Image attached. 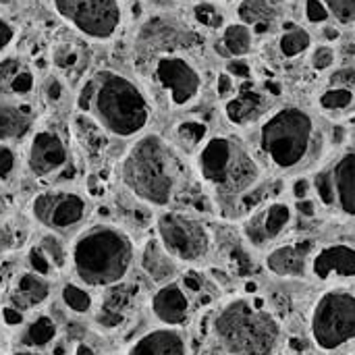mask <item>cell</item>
Masks as SVG:
<instances>
[{"mask_svg": "<svg viewBox=\"0 0 355 355\" xmlns=\"http://www.w3.org/2000/svg\"><path fill=\"white\" fill-rule=\"evenodd\" d=\"M27 264H29L31 272L42 275V277H46V279H48V277L52 275V270H54L52 262L48 260V256L44 254V250H42L40 245H33V248L29 250V254H27Z\"/></svg>", "mask_w": 355, "mask_h": 355, "instance_id": "obj_34", "label": "cell"}, {"mask_svg": "<svg viewBox=\"0 0 355 355\" xmlns=\"http://www.w3.org/2000/svg\"><path fill=\"white\" fill-rule=\"evenodd\" d=\"M154 77L156 83L168 94L173 106L191 104L202 89V77L198 69L187 58L177 54L160 56L154 64Z\"/></svg>", "mask_w": 355, "mask_h": 355, "instance_id": "obj_11", "label": "cell"}, {"mask_svg": "<svg viewBox=\"0 0 355 355\" xmlns=\"http://www.w3.org/2000/svg\"><path fill=\"white\" fill-rule=\"evenodd\" d=\"M331 85H341V87H347L355 92V69H339L331 75Z\"/></svg>", "mask_w": 355, "mask_h": 355, "instance_id": "obj_39", "label": "cell"}, {"mask_svg": "<svg viewBox=\"0 0 355 355\" xmlns=\"http://www.w3.org/2000/svg\"><path fill=\"white\" fill-rule=\"evenodd\" d=\"M312 191H314V189H312V181H310V179H306V177H300V179L293 183V187H291V193H293L295 202H300V200H308Z\"/></svg>", "mask_w": 355, "mask_h": 355, "instance_id": "obj_41", "label": "cell"}, {"mask_svg": "<svg viewBox=\"0 0 355 355\" xmlns=\"http://www.w3.org/2000/svg\"><path fill=\"white\" fill-rule=\"evenodd\" d=\"M158 241L177 260L196 264L212 250V235L204 220L183 212H162L156 220Z\"/></svg>", "mask_w": 355, "mask_h": 355, "instance_id": "obj_8", "label": "cell"}, {"mask_svg": "<svg viewBox=\"0 0 355 355\" xmlns=\"http://www.w3.org/2000/svg\"><path fill=\"white\" fill-rule=\"evenodd\" d=\"M306 19L310 23H324L331 19V12L322 0H306Z\"/></svg>", "mask_w": 355, "mask_h": 355, "instance_id": "obj_38", "label": "cell"}, {"mask_svg": "<svg viewBox=\"0 0 355 355\" xmlns=\"http://www.w3.org/2000/svg\"><path fill=\"white\" fill-rule=\"evenodd\" d=\"M196 19L206 27H220V23H223V15L216 10V6H212L208 2L196 6Z\"/></svg>", "mask_w": 355, "mask_h": 355, "instance_id": "obj_36", "label": "cell"}, {"mask_svg": "<svg viewBox=\"0 0 355 355\" xmlns=\"http://www.w3.org/2000/svg\"><path fill=\"white\" fill-rule=\"evenodd\" d=\"M310 335L324 354H337L355 341V293L349 289L324 291L310 316Z\"/></svg>", "mask_w": 355, "mask_h": 355, "instance_id": "obj_7", "label": "cell"}, {"mask_svg": "<svg viewBox=\"0 0 355 355\" xmlns=\"http://www.w3.org/2000/svg\"><path fill=\"white\" fill-rule=\"evenodd\" d=\"M312 189L318 196L320 204L327 208H335V187H333V179L329 168H322L314 175L312 179Z\"/></svg>", "mask_w": 355, "mask_h": 355, "instance_id": "obj_31", "label": "cell"}, {"mask_svg": "<svg viewBox=\"0 0 355 355\" xmlns=\"http://www.w3.org/2000/svg\"><path fill=\"white\" fill-rule=\"evenodd\" d=\"M56 333H58L56 322L50 316L42 314L25 327L21 335V343L29 349H42V347H48L56 339Z\"/></svg>", "mask_w": 355, "mask_h": 355, "instance_id": "obj_24", "label": "cell"}, {"mask_svg": "<svg viewBox=\"0 0 355 355\" xmlns=\"http://www.w3.org/2000/svg\"><path fill=\"white\" fill-rule=\"evenodd\" d=\"M152 312L162 324L171 329L185 324L189 316V300L185 295V289L177 283L162 285L152 297Z\"/></svg>", "mask_w": 355, "mask_h": 355, "instance_id": "obj_17", "label": "cell"}, {"mask_svg": "<svg viewBox=\"0 0 355 355\" xmlns=\"http://www.w3.org/2000/svg\"><path fill=\"white\" fill-rule=\"evenodd\" d=\"M37 245H40V248L44 250V254L48 256V260L52 262L54 270L64 268L67 262L71 260V250L64 248V243L60 241V237H58L56 233H46V235L40 239Z\"/></svg>", "mask_w": 355, "mask_h": 355, "instance_id": "obj_30", "label": "cell"}, {"mask_svg": "<svg viewBox=\"0 0 355 355\" xmlns=\"http://www.w3.org/2000/svg\"><path fill=\"white\" fill-rule=\"evenodd\" d=\"M335 58H337V54L331 46H318L312 52V67L316 71H329L335 64Z\"/></svg>", "mask_w": 355, "mask_h": 355, "instance_id": "obj_37", "label": "cell"}, {"mask_svg": "<svg viewBox=\"0 0 355 355\" xmlns=\"http://www.w3.org/2000/svg\"><path fill=\"white\" fill-rule=\"evenodd\" d=\"M225 2H233V0H225Z\"/></svg>", "mask_w": 355, "mask_h": 355, "instance_id": "obj_53", "label": "cell"}, {"mask_svg": "<svg viewBox=\"0 0 355 355\" xmlns=\"http://www.w3.org/2000/svg\"><path fill=\"white\" fill-rule=\"evenodd\" d=\"M71 162L64 137L54 129H40L31 135L25 166L37 179H52L62 173Z\"/></svg>", "mask_w": 355, "mask_h": 355, "instance_id": "obj_12", "label": "cell"}, {"mask_svg": "<svg viewBox=\"0 0 355 355\" xmlns=\"http://www.w3.org/2000/svg\"><path fill=\"white\" fill-rule=\"evenodd\" d=\"M0 318H2V316H0Z\"/></svg>", "mask_w": 355, "mask_h": 355, "instance_id": "obj_55", "label": "cell"}, {"mask_svg": "<svg viewBox=\"0 0 355 355\" xmlns=\"http://www.w3.org/2000/svg\"><path fill=\"white\" fill-rule=\"evenodd\" d=\"M258 148L272 171L293 175L318 160L322 152V133L308 110L283 106L260 125Z\"/></svg>", "mask_w": 355, "mask_h": 355, "instance_id": "obj_3", "label": "cell"}, {"mask_svg": "<svg viewBox=\"0 0 355 355\" xmlns=\"http://www.w3.org/2000/svg\"><path fill=\"white\" fill-rule=\"evenodd\" d=\"M127 355H189L187 354V343L185 337L171 329H156L139 337Z\"/></svg>", "mask_w": 355, "mask_h": 355, "instance_id": "obj_18", "label": "cell"}, {"mask_svg": "<svg viewBox=\"0 0 355 355\" xmlns=\"http://www.w3.org/2000/svg\"><path fill=\"white\" fill-rule=\"evenodd\" d=\"M10 0H0V4H8Z\"/></svg>", "mask_w": 355, "mask_h": 355, "instance_id": "obj_52", "label": "cell"}, {"mask_svg": "<svg viewBox=\"0 0 355 355\" xmlns=\"http://www.w3.org/2000/svg\"><path fill=\"white\" fill-rule=\"evenodd\" d=\"M196 166L204 185L223 204L239 202L262 177L258 160L233 135H214L198 152Z\"/></svg>", "mask_w": 355, "mask_h": 355, "instance_id": "obj_5", "label": "cell"}, {"mask_svg": "<svg viewBox=\"0 0 355 355\" xmlns=\"http://www.w3.org/2000/svg\"><path fill=\"white\" fill-rule=\"evenodd\" d=\"M355 104V92L341 87V85H331L318 96V106L324 112L337 114V112H347Z\"/></svg>", "mask_w": 355, "mask_h": 355, "instance_id": "obj_26", "label": "cell"}, {"mask_svg": "<svg viewBox=\"0 0 355 355\" xmlns=\"http://www.w3.org/2000/svg\"><path fill=\"white\" fill-rule=\"evenodd\" d=\"M212 331L231 355H275L281 343V324L258 297H239L223 306Z\"/></svg>", "mask_w": 355, "mask_h": 355, "instance_id": "obj_6", "label": "cell"}, {"mask_svg": "<svg viewBox=\"0 0 355 355\" xmlns=\"http://www.w3.org/2000/svg\"><path fill=\"white\" fill-rule=\"evenodd\" d=\"M6 210H8V200H6V196L2 193V187H0V216H4Z\"/></svg>", "mask_w": 355, "mask_h": 355, "instance_id": "obj_49", "label": "cell"}, {"mask_svg": "<svg viewBox=\"0 0 355 355\" xmlns=\"http://www.w3.org/2000/svg\"><path fill=\"white\" fill-rule=\"evenodd\" d=\"M29 210L42 229L64 235L77 231L85 223L89 214V202L71 189H46L33 196Z\"/></svg>", "mask_w": 355, "mask_h": 355, "instance_id": "obj_10", "label": "cell"}, {"mask_svg": "<svg viewBox=\"0 0 355 355\" xmlns=\"http://www.w3.org/2000/svg\"><path fill=\"white\" fill-rule=\"evenodd\" d=\"M15 27H12V23L10 21H6L4 17H0V54L12 44V40H15Z\"/></svg>", "mask_w": 355, "mask_h": 355, "instance_id": "obj_40", "label": "cell"}, {"mask_svg": "<svg viewBox=\"0 0 355 355\" xmlns=\"http://www.w3.org/2000/svg\"><path fill=\"white\" fill-rule=\"evenodd\" d=\"M185 287L191 289V291H200L202 289V283L196 281V279H191V277H185Z\"/></svg>", "mask_w": 355, "mask_h": 355, "instance_id": "obj_48", "label": "cell"}, {"mask_svg": "<svg viewBox=\"0 0 355 355\" xmlns=\"http://www.w3.org/2000/svg\"><path fill=\"white\" fill-rule=\"evenodd\" d=\"M2 320H4L8 327H19V324L23 322V312L15 310L12 306H6V308L2 310Z\"/></svg>", "mask_w": 355, "mask_h": 355, "instance_id": "obj_44", "label": "cell"}, {"mask_svg": "<svg viewBox=\"0 0 355 355\" xmlns=\"http://www.w3.org/2000/svg\"><path fill=\"white\" fill-rule=\"evenodd\" d=\"M75 355H100L92 345H87V343H77V347H75Z\"/></svg>", "mask_w": 355, "mask_h": 355, "instance_id": "obj_47", "label": "cell"}, {"mask_svg": "<svg viewBox=\"0 0 355 355\" xmlns=\"http://www.w3.org/2000/svg\"><path fill=\"white\" fill-rule=\"evenodd\" d=\"M310 275L316 281H354L355 248L349 243H331L312 254Z\"/></svg>", "mask_w": 355, "mask_h": 355, "instance_id": "obj_14", "label": "cell"}, {"mask_svg": "<svg viewBox=\"0 0 355 355\" xmlns=\"http://www.w3.org/2000/svg\"><path fill=\"white\" fill-rule=\"evenodd\" d=\"M227 73H229L231 77H241V79H248V77L252 75V69H250V64H248L245 60H239V58H235V60H231V62L227 64Z\"/></svg>", "mask_w": 355, "mask_h": 355, "instance_id": "obj_42", "label": "cell"}, {"mask_svg": "<svg viewBox=\"0 0 355 355\" xmlns=\"http://www.w3.org/2000/svg\"><path fill=\"white\" fill-rule=\"evenodd\" d=\"M44 94L50 102H58L62 98V83L56 77H50L44 85Z\"/></svg>", "mask_w": 355, "mask_h": 355, "instance_id": "obj_43", "label": "cell"}, {"mask_svg": "<svg viewBox=\"0 0 355 355\" xmlns=\"http://www.w3.org/2000/svg\"><path fill=\"white\" fill-rule=\"evenodd\" d=\"M295 210L300 212V214H304V216H314L316 214V204H314V200H300V202H295Z\"/></svg>", "mask_w": 355, "mask_h": 355, "instance_id": "obj_46", "label": "cell"}, {"mask_svg": "<svg viewBox=\"0 0 355 355\" xmlns=\"http://www.w3.org/2000/svg\"><path fill=\"white\" fill-rule=\"evenodd\" d=\"M216 89H218V96H229L233 92V77L229 73H220L218 77V83H216Z\"/></svg>", "mask_w": 355, "mask_h": 355, "instance_id": "obj_45", "label": "cell"}, {"mask_svg": "<svg viewBox=\"0 0 355 355\" xmlns=\"http://www.w3.org/2000/svg\"><path fill=\"white\" fill-rule=\"evenodd\" d=\"M312 241H293L277 245L268 252L264 264L275 277L283 279H304L310 275V260L314 254Z\"/></svg>", "mask_w": 355, "mask_h": 355, "instance_id": "obj_15", "label": "cell"}, {"mask_svg": "<svg viewBox=\"0 0 355 355\" xmlns=\"http://www.w3.org/2000/svg\"><path fill=\"white\" fill-rule=\"evenodd\" d=\"M54 64L58 67V69H62V71H69V69H73L77 62H79V52H77V48L75 46H71V44H58L56 48H54Z\"/></svg>", "mask_w": 355, "mask_h": 355, "instance_id": "obj_35", "label": "cell"}, {"mask_svg": "<svg viewBox=\"0 0 355 355\" xmlns=\"http://www.w3.org/2000/svg\"><path fill=\"white\" fill-rule=\"evenodd\" d=\"M60 300L62 304L73 312V314H87L94 306V300L89 295L87 289L75 285V283H67L60 291Z\"/></svg>", "mask_w": 355, "mask_h": 355, "instance_id": "obj_29", "label": "cell"}, {"mask_svg": "<svg viewBox=\"0 0 355 355\" xmlns=\"http://www.w3.org/2000/svg\"><path fill=\"white\" fill-rule=\"evenodd\" d=\"M141 268L152 281L166 285V281H171L177 272V260L162 248L158 239H152L141 252Z\"/></svg>", "mask_w": 355, "mask_h": 355, "instance_id": "obj_22", "label": "cell"}, {"mask_svg": "<svg viewBox=\"0 0 355 355\" xmlns=\"http://www.w3.org/2000/svg\"><path fill=\"white\" fill-rule=\"evenodd\" d=\"M56 15L81 35L106 42L123 23L121 0H52Z\"/></svg>", "mask_w": 355, "mask_h": 355, "instance_id": "obj_9", "label": "cell"}, {"mask_svg": "<svg viewBox=\"0 0 355 355\" xmlns=\"http://www.w3.org/2000/svg\"><path fill=\"white\" fill-rule=\"evenodd\" d=\"M324 37L327 40H337L339 37V31L335 27H324Z\"/></svg>", "mask_w": 355, "mask_h": 355, "instance_id": "obj_50", "label": "cell"}, {"mask_svg": "<svg viewBox=\"0 0 355 355\" xmlns=\"http://www.w3.org/2000/svg\"><path fill=\"white\" fill-rule=\"evenodd\" d=\"M223 44L231 56H245L252 50L254 44V33L245 23H231L225 27L223 33Z\"/></svg>", "mask_w": 355, "mask_h": 355, "instance_id": "obj_25", "label": "cell"}, {"mask_svg": "<svg viewBox=\"0 0 355 355\" xmlns=\"http://www.w3.org/2000/svg\"><path fill=\"white\" fill-rule=\"evenodd\" d=\"M129 2H137V0H129Z\"/></svg>", "mask_w": 355, "mask_h": 355, "instance_id": "obj_54", "label": "cell"}, {"mask_svg": "<svg viewBox=\"0 0 355 355\" xmlns=\"http://www.w3.org/2000/svg\"><path fill=\"white\" fill-rule=\"evenodd\" d=\"M121 181L141 204L164 208L173 202L183 181V162L164 137L146 133L123 156Z\"/></svg>", "mask_w": 355, "mask_h": 355, "instance_id": "obj_2", "label": "cell"}, {"mask_svg": "<svg viewBox=\"0 0 355 355\" xmlns=\"http://www.w3.org/2000/svg\"><path fill=\"white\" fill-rule=\"evenodd\" d=\"M12 355H42V354H37V352H29V349H21V352H15Z\"/></svg>", "mask_w": 355, "mask_h": 355, "instance_id": "obj_51", "label": "cell"}, {"mask_svg": "<svg viewBox=\"0 0 355 355\" xmlns=\"http://www.w3.org/2000/svg\"><path fill=\"white\" fill-rule=\"evenodd\" d=\"M35 87L33 71L17 56H6L0 60V94L8 98L29 96Z\"/></svg>", "mask_w": 355, "mask_h": 355, "instance_id": "obj_20", "label": "cell"}, {"mask_svg": "<svg viewBox=\"0 0 355 355\" xmlns=\"http://www.w3.org/2000/svg\"><path fill=\"white\" fill-rule=\"evenodd\" d=\"M329 8L331 17H335L343 25L355 23V0H322Z\"/></svg>", "mask_w": 355, "mask_h": 355, "instance_id": "obj_32", "label": "cell"}, {"mask_svg": "<svg viewBox=\"0 0 355 355\" xmlns=\"http://www.w3.org/2000/svg\"><path fill=\"white\" fill-rule=\"evenodd\" d=\"M225 110L235 125H245L264 110V96H260L258 92H243L237 98L229 100Z\"/></svg>", "mask_w": 355, "mask_h": 355, "instance_id": "obj_23", "label": "cell"}, {"mask_svg": "<svg viewBox=\"0 0 355 355\" xmlns=\"http://www.w3.org/2000/svg\"><path fill=\"white\" fill-rule=\"evenodd\" d=\"M33 110L27 104H0V144H15L29 135L33 127Z\"/></svg>", "mask_w": 355, "mask_h": 355, "instance_id": "obj_21", "label": "cell"}, {"mask_svg": "<svg viewBox=\"0 0 355 355\" xmlns=\"http://www.w3.org/2000/svg\"><path fill=\"white\" fill-rule=\"evenodd\" d=\"M135 248L131 237L114 225H92L71 245L75 277L87 287L119 285L131 270Z\"/></svg>", "mask_w": 355, "mask_h": 355, "instance_id": "obj_4", "label": "cell"}, {"mask_svg": "<svg viewBox=\"0 0 355 355\" xmlns=\"http://www.w3.org/2000/svg\"><path fill=\"white\" fill-rule=\"evenodd\" d=\"M50 295V281L35 272H21L10 289V306L19 312L42 306Z\"/></svg>", "mask_w": 355, "mask_h": 355, "instance_id": "obj_19", "label": "cell"}, {"mask_svg": "<svg viewBox=\"0 0 355 355\" xmlns=\"http://www.w3.org/2000/svg\"><path fill=\"white\" fill-rule=\"evenodd\" d=\"M177 135L183 144L187 146H198L204 137H206V125L200 121H185L179 125Z\"/></svg>", "mask_w": 355, "mask_h": 355, "instance_id": "obj_33", "label": "cell"}, {"mask_svg": "<svg viewBox=\"0 0 355 355\" xmlns=\"http://www.w3.org/2000/svg\"><path fill=\"white\" fill-rule=\"evenodd\" d=\"M21 173V156L10 144H0V187H10Z\"/></svg>", "mask_w": 355, "mask_h": 355, "instance_id": "obj_28", "label": "cell"}, {"mask_svg": "<svg viewBox=\"0 0 355 355\" xmlns=\"http://www.w3.org/2000/svg\"><path fill=\"white\" fill-rule=\"evenodd\" d=\"M291 220H293L291 204L283 200L262 204L243 223V237L248 239L252 248H258V250L266 248L289 229Z\"/></svg>", "mask_w": 355, "mask_h": 355, "instance_id": "obj_13", "label": "cell"}, {"mask_svg": "<svg viewBox=\"0 0 355 355\" xmlns=\"http://www.w3.org/2000/svg\"><path fill=\"white\" fill-rule=\"evenodd\" d=\"M333 187H335V208L343 214L355 218V152L341 154L329 166Z\"/></svg>", "mask_w": 355, "mask_h": 355, "instance_id": "obj_16", "label": "cell"}, {"mask_svg": "<svg viewBox=\"0 0 355 355\" xmlns=\"http://www.w3.org/2000/svg\"><path fill=\"white\" fill-rule=\"evenodd\" d=\"M77 108L112 137H137L152 121V104L146 92L127 75L96 71L79 89Z\"/></svg>", "mask_w": 355, "mask_h": 355, "instance_id": "obj_1", "label": "cell"}, {"mask_svg": "<svg viewBox=\"0 0 355 355\" xmlns=\"http://www.w3.org/2000/svg\"><path fill=\"white\" fill-rule=\"evenodd\" d=\"M310 46H312V35L304 27H295V25H287V31L279 40V50L287 58H295L304 54Z\"/></svg>", "mask_w": 355, "mask_h": 355, "instance_id": "obj_27", "label": "cell"}]
</instances>
